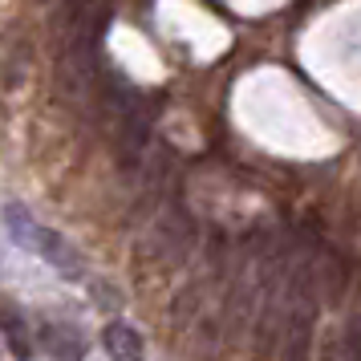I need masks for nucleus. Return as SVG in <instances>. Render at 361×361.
<instances>
[{
    "label": "nucleus",
    "instance_id": "obj_1",
    "mask_svg": "<svg viewBox=\"0 0 361 361\" xmlns=\"http://www.w3.org/2000/svg\"><path fill=\"white\" fill-rule=\"evenodd\" d=\"M4 228H8V235L17 240L25 252H33V256H41V260L49 264V268H57L61 276H82V252L69 244L61 231H53V228H45V224H37L33 215L25 212L20 203H8L4 207Z\"/></svg>",
    "mask_w": 361,
    "mask_h": 361
},
{
    "label": "nucleus",
    "instance_id": "obj_2",
    "mask_svg": "<svg viewBox=\"0 0 361 361\" xmlns=\"http://www.w3.org/2000/svg\"><path fill=\"white\" fill-rule=\"evenodd\" d=\"M0 333H4V341H8L17 361L33 357V329H29V317L13 296H0Z\"/></svg>",
    "mask_w": 361,
    "mask_h": 361
},
{
    "label": "nucleus",
    "instance_id": "obj_3",
    "mask_svg": "<svg viewBox=\"0 0 361 361\" xmlns=\"http://www.w3.org/2000/svg\"><path fill=\"white\" fill-rule=\"evenodd\" d=\"M41 349L53 361H82L85 357V337L78 325L69 321H45L41 325Z\"/></svg>",
    "mask_w": 361,
    "mask_h": 361
},
{
    "label": "nucleus",
    "instance_id": "obj_4",
    "mask_svg": "<svg viewBox=\"0 0 361 361\" xmlns=\"http://www.w3.org/2000/svg\"><path fill=\"white\" fill-rule=\"evenodd\" d=\"M102 345H106L110 361H142V353H147L142 333L134 325H126V321H110L102 329Z\"/></svg>",
    "mask_w": 361,
    "mask_h": 361
},
{
    "label": "nucleus",
    "instance_id": "obj_5",
    "mask_svg": "<svg viewBox=\"0 0 361 361\" xmlns=\"http://www.w3.org/2000/svg\"><path fill=\"white\" fill-rule=\"evenodd\" d=\"M309 345H312V305L296 300L293 317H288V341H284V357L280 361H309Z\"/></svg>",
    "mask_w": 361,
    "mask_h": 361
}]
</instances>
